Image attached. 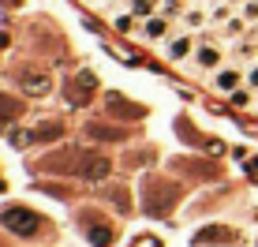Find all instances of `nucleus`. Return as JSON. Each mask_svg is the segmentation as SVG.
<instances>
[{
	"mask_svg": "<svg viewBox=\"0 0 258 247\" xmlns=\"http://www.w3.org/2000/svg\"><path fill=\"white\" fill-rule=\"evenodd\" d=\"M202 23H206V15H202V12H187V26H202Z\"/></svg>",
	"mask_w": 258,
	"mask_h": 247,
	"instance_id": "nucleus-19",
	"label": "nucleus"
},
{
	"mask_svg": "<svg viewBox=\"0 0 258 247\" xmlns=\"http://www.w3.org/2000/svg\"><path fill=\"white\" fill-rule=\"evenodd\" d=\"M251 86H258V68H254V72H251Z\"/></svg>",
	"mask_w": 258,
	"mask_h": 247,
	"instance_id": "nucleus-23",
	"label": "nucleus"
},
{
	"mask_svg": "<svg viewBox=\"0 0 258 247\" xmlns=\"http://www.w3.org/2000/svg\"><path fill=\"white\" fill-rule=\"evenodd\" d=\"M154 12V0H131V15H150Z\"/></svg>",
	"mask_w": 258,
	"mask_h": 247,
	"instance_id": "nucleus-14",
	"label": "nucleus"
},
{
	"mask_svg": "<svg viewBox=\"0 0 258 247\" xmlns=\"http://www.w3.org/2000/svg\"><path fill=\"white\" fill-rule=\"evenodd\" d=\"M79 172H83L86 180H105V176L112 172V161H109V157H101V154H86L83 165H79Z\"/></svg>",
	"mask_w": 258,
	"mask_h": 247,
	"instance_id": "nucleus-4",
	"label": "nucleus"
},
{
	"mask_svg": "<svg viewBox=\"0 0 258 247\" xmlns=\"http://www.w3.org/2000/svg\"><path fill=\"white\" fill-rule=\"evenodd\" d=\"M8 143H12V146H30L34 143V131H12V135H8Z\"/></svg>",
	"mask_w": 258,
	"mask_h": 247,
	"instance_id": "nucleus-11",
	"label": "nucleus"
},
{
	"mask_svg": "<svg viewBox=\"0 0 258 247\" xmlns=\"http://www.w3.org/2000/svg\"><path fill=\"white\" fill-rule=\"evenodd\" d=\"M109 195H112V202H116L120 210H127V195H123V188H112Z\"/></svg>",
	"mask_w": 258,
	"mask_h": 247,
	"instance_id": "nucleus-17",
	"label": "nucleus"
},
{
	"mask_svg": "<svg viewBox=\"0 0 258 247\" xmlns=\"http://www.w3.org/2000/svg\"><path fill=\"white\" fill-rule=\"evenodd\" d=\"M251 176H254V180H258V161H254V165H251Z\"/></svg>",
	"mask_w": 258,
	"mask_h": 247,
	"instance_id": "nucleus-24",
	"label": "nucleus"
},
{
	"mask_svg": "<svg viewBox=\"0 0 258 247\" xmlns=\"http://www.w3.org/2000/svg\"><path fill=\"white\" fill-rule=\"evenodd\" d=\"M94 90H97V79L86 72V68H83V72H75V79L68 83V105H71V109L90 105V94H94Z\"/></svg>",
	"mask_w": 258,
	"mask_h": 247,
	"instance_id": "nucleus-2",
	"label": "nucleus"
},
{
	"mask_svg": "<svg viewBox=\"0 0 258 247\" xmlns=\"http://www.w3.org/2000/svg\"><path fill=\"white\" fill-rule=\"evenodd\" d=\"M131 26H135V19H131V15H120V19H116V30H123V34H127Z\"/></svg>",
	"mask_w": 258,
	"mask_h": 247,
	"instance_id": "nucleus-18",
	"label": "nucleus"
},
{
	"mask_svg": "<svg viewBox=\"0 0 258 247\" xmlns=\"http://www.w3.org/2000/svg\"><path fill=\"white\" fill-rule=\"evenodd\" d=\"M0 221H4V228H8V232H15V236H26V240L41 232V217L34 214V210H26V206H4Z\"/></svg>",
	"mask_w": 258,
	"mask_h": 247,
	"instance_id": "nucleus-1",
	"label": "nucleus"
},
{
	"mask_svg": "<svg viewBox=\"0 0 258 247\" xmlns=\"http://www.w3.org/2000/svg\"><path fill=\"white\" fill-rule=\"evenodd\" d=\"M90 139H109V143H116V139H123V131H116V128H105V124H90Z\"/></svg>",
	"mask_w": 258,
	"mask_h": 247,
	"instance_id": "nucleus-7",
	"label": "nucleus"
},
{
	"mask_svg": "<svg viewBox=\"0 0 258 247\" xmlns=\"http://www.w3.org/2000/svg\"><path fill=\"white\" fill-rule=\"evenodd\" d=\"M23 112V101L8 98V94H0V128H8V120H15Z\"/></svg>",
	"mask_w": 258,
	"mask_h": 247,
	"instance_id": "nucleus-5",
	"label": "nucleus"
},
{
	"mask_svg": "<svg viewBox=\"0 0 258 247\" xmlns=\"http://www.w3.org/2000/svg\"><path fill=\"white\" fill-rule=\"evenodd\" d=\"M217 60H221V56H217V49H210V45H206V49H199V64H202V68H217Z\"/></svg>",
	"mask_w": 258,
	"mask_h": 247,
	"instance_id": "nucleus-12",
	"label": "nucleus"
},
{
	"mask_svg": "<svg viewBox=\"0 0 258 247\" xmlns=\"http://www.w3.org/2000/svg\"><path fill=\"white\" fill-rule=\"evenodd\" d=\"M228 101H232V109H247V105H251V98H247L243 90H236V94H232Z\"/></svg>",
	"mask_w": 258,
	"mask_h": 247,
	"instance_id": "nucleus-16",
	"label": "nucleus"
},
{
	"mask_svg": "<svg viewBox=\"0 0 258 247\" xmlns=\"http://www.w3.org/2000/svg\"><path fill=\"white\" fill-rule=\"evenodd\" d=\"M236 83H239V75L232 72V68H225V72H217V86H221V90H236Z\"/></svg>",
	"mask_w": 258,
	"mask_h": 247,
	"instance_id": "nucleus-10",
	"label": "nucleus"
},
{
	"mask_svg": "<svg viewBox=\"0 0 258 247\" xmlns=\"http://www.w3.org/2000/svg\"><path fill=\"white\" fill-rule=\"evenodd\" d=\"M243 15H247V19H258V4H254V0H251L247 8H243Z\"/></svg>",
	"mask_w": 258,
	"mask_h": 247,
	"instance_id": "nucleus-22",
	"label": "nucleus"
},
{
	"mask_svg": "<svg viewBox=\"0 0 258 247\" xmlns=\"http://www.w3.org/2000/svg\"><path fill=\"white\" fill-rule=\"evenodd\" d=\"M165 30H168V19H150V23H146V34H150V38H161Z\"/></svg>",
	"mask_w": 258,
	"mask_h": 247,
	"instance_id": "nucleus-13",
	"label": "nucleus"
},
{
	"mask_svg": "<svg viewBox=\"0 0 258 247\" xmlns=\"http://www.w3.org/2000/svg\"><path fill=\"white\" fill-rule=\"evenodd\" d=\"M213 19H217V23H221V19H228V4H221V8H213Z\"/></svg>",
	"mask_w": 258,
	"mask_h": 247,
	"instance_id": "nucleus-20",
	"label": "nucleus"
},
{
	"mask_svg": "<svg viewBox=\"0 0 258 247\" xmlns=\"http://www.w3.org/2000/svg\"><path fill=\"white\" fill-rule=\"evenodd\" d=\"M187 49H191V38H176L172 45H168V56H172V60H183V56H187Z\"/></svg>",
	"mask_w": 258,
	"mask_h": 247,
	"instance_id": "nucleus-9",
	"label": "nucleus"
},
{
	"mask_svg": "<svg viewBox=\"0 0 258 247\" xmlns=\"http://www.w3.org/2000/svg\"><path fill=\"white\" fill-rule=\"evenodd\" d=\"M90 240H94V243H109L112 232H109V228H90Z\"/></svg>",
	"mask_w": 258,
	"mask_h": 247,
	"instance_id": "nucleus-15",
	"label": "nucleus"
},
{
	"mask_svg": "<svg viewBox=\"0 0 258 247\" xmlns=\"http://www.w3.org/2000/svg\"><path fill=\"white\" fill-rule=\"evenodd\" d=\"M19 90L30 94V98H45L52 90V79H49V72H41V68H23L19 72Z\"/></svg>",
	"mask_w": 258,
	"mask_h": 247,
	"instance_id": "nucleus-3",
	"label": "nucleus"
},
{
	"mask_svg": "<svg viewBox=\"0 0 258 247\" xmlns=\"http://www.w3.org/2000/svg\"><path fill=\"white\" fill-rule=\"evenodd\" d=\"M210 240H236L228 228H206V232H199V243H210Z\"/></svg>",
	"mask_w": 258,
	"mask_h": 247,
	"instance_id": "nucleus-8",
	"label": "nucleus"
},
{
	"mask_svg": "<svg viewBox=\"0 0 258 247\" xmlns=\"http://www.w3.org/2000/svg\"><path fill=\"white\" fill-rule=\"evenodd\" d=\"M180 12V0H165V15H176Z\"/></svg>",
	"mask_w": 258,
	"mask_h": 247,
	"instance_id": "nucleus-21",
	"label": "nucleus"
},
{
	"mask_svg": "<svg viewBox=\"0 0 258 247\" xmlns=\"http://www.w3.org/2000/svg\"><path fill=\"white\" fill-rule=\"evenodd\" d=\"M56 139H64V128H60V124H38V128H34V143H56Z\"/></svg>",
	"mask_w": 258,
	"mask_h": 247,
	"instance_id": "nucleus-6",
	"label": "nucleus"
}]
</instances>
